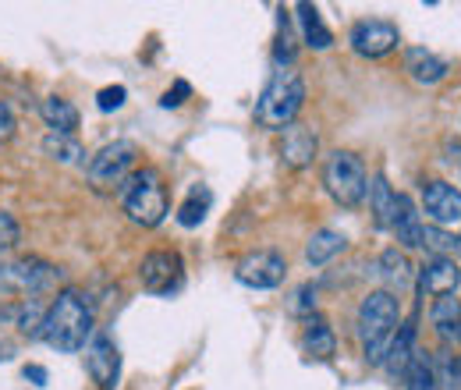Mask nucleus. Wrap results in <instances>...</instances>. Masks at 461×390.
Listing matches in <instances>:
<instances>
[{
  "mask_svg": "<svg viewBox=\"0 0 461 390\" xmlns=\"http://www.w3.org/2000/svg\"><path fill=\"white\" fill-rule=\"evenodd\" d=\"M394 199H398V192L387 185L384 174H376V177L369 181V206H373L376 227H391V221H394Z\"/></svg>",
  "mask_w": 461,
  "mask_h": 390,
  "instance_id": "412c9836",
  "label": "nucleus"
},
{
  "mask_svg": "<svg viewBox=\"0 0 461 390\" xmlns=\"http://www.w3.org/2000/svg\"><path fill=\"white\" fill-rule=\"evenodd\" d=\"M422 206H426V217L437 227L461 221V192L447 181H426L422 185Z\"/></svg>",
  "mask_w": 461,
  "mask_h": 390,
  "instance_id": "f8f14e48",
  "label": "nucleus"
},
{
  "mask_svg": "<svg viewBox=\"0 0 461 390\" xmlns=\"http://www.w3.org/2000/svg\"><path fill=\"white\" fill-rule=\"evenodd\" d=\"M380 267H384V277L391 280V284H408V277H411V267H408V259H404L398 249H391V252H384L380 256Z\"/></svg>",
  "mask_w": 461,
  "mask_h": 390,
  "instance_id": "cd10ccee",
  "label": "nucleus"
},
{
  "mask_svg": "<svg viewBox=\"0 0 461 390\" xmlns=\"http://www.w3.org/2000/svg\"><path fill=\"white\" fill-rule=\"evenodd\" d=\"M404 71H408L419 86H437V82L447 78V60L437 57L433 50L411 47V50H404Z\"/></svg>",
  "mask_w": 461,
  "mask_h": 390,
  "instance_id": "2eb2a0df",
  "label": "nucleus"
},
{
  "mask_svg": "<svg viewBox=\"0 0 461 390\" xmlns=\"http://www.w3.org/2000/svg\"><path fill=\"white\" fill-rule=\"evenodd\" d=\"M291 313H298V316H312V313H316V291H312V284H302V287L294 291Z\"/></svg>",
  "mask_w": 461,
  "mask_h": 390,
  "instance_id": "7c9ffc66",
  "label": "nucleus"
},
{
  "mask_svg": "<svg viewBox=\"0 0 461 390\" xmlns=\"http://www.w3.org/2000/svg\"><path fill=\"white\" fill-rule=\"evenodd\" d=\"M86 373L100 390H114L121 380V355L117 344L104 331H93L89 344H86Z\"/></svg>",
  "mask_w": 461,
  "mask_h": 390,
  "instance_id": "9b49d317",
  "label": "nucleus"
},
{
  "mask_svg": "<svg viewBox=\"0 0 461 390\" xmlns=\"http://www.w3.org/2000/svg\"><path fill=\"white\" fill-rule=\"evenodd\" d=\"M43 157H50L54 164L71 168V164H78V160L86 157V150H82V142H78L75 135H58V132H50V135L43 139Z\"/></svg>",
  "mask_w": 461,
  "mask_h": 390,
  "instance_id": "b1692460",
  "label": "nucleus"
},
{
  "mask_svg": "<svg viewBox=\"0 0 461 390\" xmlns=\"http://www.w3.org/2000/svg\"><path fill=\"white\" fill-rule=\"evenodd\" d=\"M302 348H305V355H312V358H334V351H338V337H334V327H330L320 313L305 316Z\"/></svg>",
  "mask_w": 461,
  "mask_h": 390,
  "instance_id": "dca6fc26",
  "label": "nucleus"
},
{
  "mask_svg": "<svg viewBox=\"0 0 461 390\" xmlns=\"http://www.w3.org/2000/svg\"><path fill=\"white\" fill-rule=\"evenodd\" d=\"M348 249V238L334 227H320L309 241H305V263L309 267H327L330 259H338Z\"/></svg>",
  "mask_w": 461,
  "mask_h": 390,
  "instance_id": "f3484780",
  "label": "nucleus"
},
{
  "mask_svg": "<svg viewBox=\"0 0 461 390\" xmlns=\"http://www.w3.org/2000/svg\"><path fill=\"white\" fill-rule=\"evenodd\" d=\"M458 384H461V358H458Z\"/></svg>",
  "mask_w": 461,
  "mask_h": 390,
  "instance_id": "c9c22d12",
  "label": "nucleus"
},
{
  "mask_svg": "<svg viewBox=\"0 0 461 390\" xmlns=\"http://www.w3.org/2000/svg\"><path fill=\"white\" fill-rule=\"evenodd\" d=\"M411 355H415V320L402 323L398 334H394V340H391V348H387V355H384L387 373H391V376H404Z\"/></svg>",
  "mask_w": 461,
  "mask_h": 390,
  "instance_id": "6ab92c4d",
  "label": "nucleus"
},
{
  "mask_svg": "<svg viewBox=\"0 0 461 390\" xmlns=\"http://www.w3.org/2000/svg\"><path fill=\"white\" fill-rule=\"evenodd\" d=\"M25 380H32V387H47V369L43 366H25Z\"/></svg>",
  "mask_w": 461,
  "mask_h": 390,
  "instance_id": "72a5a7b5",
  "label": "nucleus"
},
{
  "mask_svg": "<svg viewBox=\"0 0 461 390\" xmlns=\"http://www.w3.org/2000/svg\"><path fill=\"white\" fill-rule=\"evenodd\" d=\"M458 284H461V270L455 267V259L433 256V259H426V267L419 270V298H444V295H455Z\"/></svg>",
  "mask_w": 461,
  "mask_h": 390,
  "instance_id": "ddd939ff",
  "label": "nucleus"
},
{
  "mask_svg": "<svg viewBox=\"0 0 461 390\" xmlns=\"http://www.w3.org/2000/svg\"><path fill=\"white\" fill-rule=\"evenodd\" d=\"M288 274V263L281 252L274 249H252L238 259L234 267V277L241 280L245 287H256V291H270V287H281Z\"/></svg>",
  "mask_w": 461,
  "mask_h": 390,
  "instance_id": "6e6552de",
  "label": "nucleus"
},
{
  "mask_svg": "<svg viewBox=\"0 0 461 390\" xmlns=\"http://www.w3.org/2000/svg\"><path fill=\"white\" fill-rule=\"evenodd\" d=\"M22 241V223L14 221L7 210H0V252H11Z\"/></svg>",
  "mask_w": 461,
  "mask_h": 390,
  "instance_id": "c85d7f7f",
  "label": "nucleus"
},
{
  "mask_svg": "<svg viewBox=\"0 0 461 390\" xmlns=\"http://www.w3.org/2000/svg\"><path fill=\"white\" fill-rule=\"evenodd\" d=\"M93 331V302L78 287H60L58 298L47 305L40 337L58 351H82Z\"/></svg>",
  "mask_w": 461,
  "mask_h": 390,
  "instance_id": "f257e3e1",
  "label": "nucleus"
},
{
  "mask_svg": "<svg viewBox=\"0 0 461 390\" xmlns=\"http://www.w3.org/2000/svg\"><path fill=\"white\" fill-rule=\"evenodd\" d=\"M298 25H302V40L309 50H330L334 47V32L323 25L320 18V7L316 4H298Z\"/></svg>",
  "mask_w": 461,
  "mask_h": 390,
  "instance_id": "a211bd4d",
  "label": "nucleus"
},
{
  "mask_svg": "<svg viewBox=\"0 0 461 390\" xmlns=\"http://www.w3.org/2000/svg\"><path fill=\"white\" fill-rule=\"evenodd\" d=\"M274 64L277 68H294V36H291V25L281 11L277 18V43H274Z\"/></svg>",
  "mask_w": 461,
  "mask_h": 390,
  "instance_id": "bb28decb",
  "label": "nucleus"
},
{
  "mask_svg": "<svg viewBox=\"0 0 461 390\" xmlns=\"http://www.w3.org/2000/svg\"><path fill=\"white\" fill-rule=\"evenodd\" d=\"M124 96H128V89H124V86H107V89H100V93H96V107H100L104 113L121 111V107H124Z\"/></svg>",
  "mask_w": 461,
  "mask_h": 390,
  "instance_id": "c756f323",
  "label": "nucleus"
},
{
  "mask_svg": "<svg viewBox=\"0 0 461 390\" xmlns=\"http://www.w3.org/2000/svg\"><path fill=\"white\" fill-rule=\"evenodd\" d=\"M323 185L334 195V203H341V206L351 210V206H362V199L369 192V174H366V164L355 153L338 150L323 164Z\"/></svg>",
  "mask_w": 461,
  "mask_h": 390,
  "instance_id": "39448f33",
  "label": "nucleus"
},
{
  "mask_svg": "<svg viewBox=\"0 0 461 390\" xmlns=\"http://www.w3.org/2000/svg\"><path fill=\"white\" fill-rule=\"evenodd\" d=\"M60 280V270L43 256H18L11 263H0V287L18 295H43Z\"/></svg>",
  "mask_w": 461,
  "mask_h": 390,
  "instance_id": "423d86ee",
  "label": "nucleus"
},
{
  "mask_svg": "<svg viewBox=\"0 0 461 390\" xmlns=\"http://www.w3.org/2000/svg\"><path fill=\"white\" fill-rule=\"evenodd\" d=\"M348 43H351V50H355L358 57L376 60V57L391 54V50L402 43V36H398V25H394V22H384V18H362V22L351 25Z\"/></svg>",
  "mask_w": 461,
  "mask_h": 390,
  "instance_id": "9d476101",
  "label": "nucleus"
},
{
  "mask_svg": "<svg viewBox=\"0 0 461 390\" xmlns=\"http://www.w3.org/2000/svg\"><path fill=\"white\" fill-rule=\"evenodd\" d=\"M185 96H192V86H188L185 78H177V82H174V89L164 93L160 107H167V111H171V107H181V104H185Z\"/></svg>",
  "mask_w": 461,
  "mask_h": 390,
  "instance_id": "2f4dec72",
  "label": "nucleus"
},
{
  "mask_svg": "<svg viewBox=\"0 0 461 390\" xmlns=\"http://www.w3.org/2000/svg\"><path fill=\"white\" fill-rule=\"evenodd\" d=\"M404 390H437V376H433V358L415 351L408 369H404Z\"/></svg>",
  "mask_w": 461,
  "mask_h": 390,
  "instance_id": "393cba45",
  "label": "nucleus"
},
{
  "mask_svg": "<svg viewBox=\"0 0 461 390\" xmlns=\"http://www.w3.org/2000/svg\"><path fill=\"white\" fill-rule=\"evenodd\" d=\"M135 160H139V146L131 139H117L86 164V177L93 188H121V181L135 170Z\"/></svg>",
  "mask_w": 461,
  "mask_h": 390,
  "instance_id": "0eeeda50",
  "label": "nucleus"
},
{
  "mask_svg": "<svg viewBox=\"0 0 461 390\" xmlns=\"http://www.w3.org/2000/svg\"><path fill=\"white\" fill-rule=\"evenodd\" d=\"M305 104V82L294 68H277L256 104V121L270 132H285L294 124V117Z\"/></svg>",
  "mask_w": 461,
  "mask_h": 390,
  "instance_id": "20e7f679",
  "label": "nucleus"
},
{
  "mask_svg": "<svg viewBox=\"0 0 461 390\" xmlns=\"http://www.w3.org/2000/svg\"><path fill=\"white\" fill-rule=\"evenodd\" d=\"M316 150H320V139H316V132H312L309 124H291V128H285L281 157H285L288 168H294V170L309 168L312 157H316Z\"/></svg>",
  "mask_w": 461,
  "mask_h": 390,
  "instance_id": "4468645a",
  "label": "nucleus"
},
{
  "mask_svg": "<svg viewBox=\"0 0 461 390\" xmlns=\"http://www.w3.org/2000/svg\"><path fill=\"white\" fill-rule=\"evenodd\" d=\"M455 252H458V256H461V234H458V238H455Z\"/></svg>",
  "mask_w": 461,
  "mask_h": 390,
  "instance_id": "f704fd0d",
  "label": "nucleus"
},
{
  "mask_svg": "<svg viewBox=\"0 0 461 390\" xmlns=\"http://www.w3.org/2000/svg\"><path fill=\"white\" fill-rule=\"evenodd\" d=\"M121 206L128 213V221L139 223V227H160L167 221V185H164V174L157 168H142L131 170L124 181H121Z\"/></svg>",
  "mask_w": 461,
  "mask_h": 390,
  "instance_id": "7ed1b4c3",
  "label": "nucleus"
},
{
  "mask_svg": "<svg viewBox=\"0 0 461 390\" xmlns=\"http://www.w3.org/2000/svg\"><path fill=\"white\" fill-rule=\"evenodd\" d=\"M433 376H437V390H461L458 384V358L447 351L433 355Z\"/></svg>",
  "mask_w": 461,
  "mask_h": 390,
  "instance_id": "a878e982",
  "label": "nucleus"
},
{
  "mask_svg": "<svg viewBox=\"0 0 461 390\" xmlns=\"http://www.w3.org/2000/svg\"><path fill=\"white\" fill-rule=\"evenodd\" d=\"M139 280L149 295H174L185 280V263L181 256L171 249H157V252H146L142 263H139Z\"/></svg>",
  "mask_w": 461,
  "mask_h": 390,
  "instance_id": "1a4fd4ad",
  "label": "nucleus"
},
{
  "mask_svg": "<svg viewBox=\"0 0 461 390\" xmlns=\"http://www.w3.org/2000/svg\"><path fill=\"white\" fill-rule=\"evenodd\" d=\"M402 327V305L391 291H373L362 298L358 316H355V334L362 344V355L369 366H384V355Z\"/></svg>",
  "mask_w": 461,
  "mask_h": 390,
  "instance_id": "f03ea898",
  "label": "nucleus"
},
{
  "mask_svg": "<svg viewBox=\"0 0 461 390\" xmlns=\"http://www.w3.org/2000/svg\"><path fill=\"white\" fill-rule=\"evenodd\" d=\"M210 206H213V192H210L206 185H195V188L185 195V203L177 206V223H181V227H199V223L206 221Z\"/></svg>",
  "mask_w": 461,
  "mask_h": 390,
  "instance_id": "4be33fe9",
  "label": "nucleus"
},
{
  "mask_svg": "<svg viewBox=\"0 0 461 390\" xmlns=\"http://www.w3.org/2000/svg\"><path fill=\"white\" fill-rule=\"evenodd\" d=\"M40 113H43L47 128L58 132V135H75V128H78V111H75V104L64 100V96H47Z\"/></svg>",
  "mask_w": 461,
  "mask_h": 390,
  "instance_id": "aec40b11",
  "label": "nucleus"
},
{
  "mask_svg": "<svg viewBox=\"0 0 461 390\" xmlns=\"http://www.w3.org/2000/svg\"><path fill=\"white\" fill-rule=\"evenodd\" d=\"M458 340H461V323H458Z\"/></svg>",
  "mask_w": 461,
  "mask_h": 390,
  "instance_id": "e433bc0d",
  "label": "nucleus"
},
{
  "mask_svg": "<svg viewBox=\"0 0 461 390\" xmlns=\"http://www.w3.org/2000/svg\"><path fill=\"white\" fill-rule=\"evenodd\" d=\"M14 113H11V107L0 100V142H7V139H14Z\"/></svg>",
  "mask_w": 461,
  "mask_h": 390,
  "instance_id": "473e14b6",
  "label": "nucleus"
},
{
  "mask_svg": "<svg viewBox=\"0 0 461 390\" xmlns=\"http://www.w3.org/2000/svg\"><path fill=\"white\" fill-rule=\"evenodd\" d=\"M429 320L433 327L440 331V337H458V323H461V302L455 295H444V298H433V309H429Z\"/></svg>",
  "mask_w": 461,
  "mask_h": 390,
  "instance_id": "5701e85b",
  "label": "nucleus"
}]
</instances>
